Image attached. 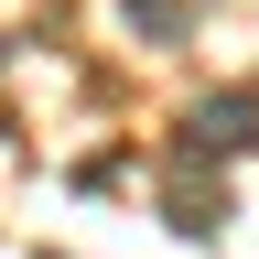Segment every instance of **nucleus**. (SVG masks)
<instances>
[{
    "instance_id": "1",
    "label": "nucleus",
    "mask_w": 259,
    "mask_h": 259,
    "mask_svg": "<svg viewBox=\"0 0 259 259\" xmlns=\"http://www.w3.org/2000/svg\"><path fill=\"white\" fill-rule=\"evenodd\" d=\"M238 141H259V97H205L184 119V162H227Z\"/></svg>"
},
{
    "instance_id": "2",
    "label": "nucleus",
    "mask_w": 259,
    "mask_h": 259,
    "mask_svg": "<svg viewBox=\"0 0 259 259\" xmlns=\"http://www.w3.org/2000/svg\"><path fill=\"white\" fill-rule=\"evenodd\" d=\"M119 22L141 32V44H173V32L194 22V0H119Z\"/></svg>"
},
{
    "instance_id": "3",
    "label": "nucleus",
    "mask_w": 259,
    "mask_h": 259,
    "mask_svg": "<svg viewBox=\"0 0 259 259\" xmlns=\"http://www.w3.org/2000/svg\"><path fill=\"white\" fill-rule=\"evenodd\" d=\"M173 227H184V238H216V227H227V184L205 194V184H173Z\"/></svg>"
}]
</instances>
